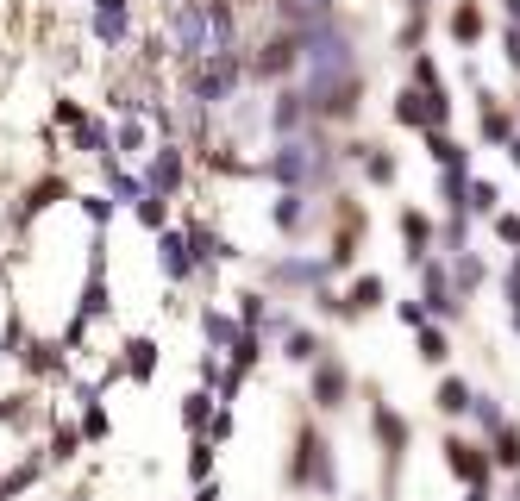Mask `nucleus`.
Here are the masks:
<instances>
[{"label": "nucleus", "mask_w": 520, "mask_h": 501, "mask_svg": "<svg viewBox=\"0 0 520 501\" xmlns=\"http://www.w3.org/2000/svg\"><path fill=\"white\" fill-rule=\"evenodd\" d=\"M264 170L282 182V188H320V182H333V145H326V132L320 126H307V132H295V138H276V151H270V163Z\"/></svg>", "instance_id": "nucleus-1"}, {"label": "nucleus", "mask_w": 520, "mask_h": 501, "mask_svg": "<svg viewBox=\"0 0 520 501\" xmlns=\"http://www.w3.org/2000/svg\"><path fill=\"white\" fill-rule=\"evenodd\" d=\"M245 69L251 63L239 51H220V57H207V63H188V107H226L232 94H239Z\"/></svg>", "instance_id": "nucleus-2"}, {"label": "nucleus", "mask_w": 520, "mask_h": 501, "mask_svg": "<svg viewBox=\"0 0 520 501\" xmlns=\"http://www.w3.org/2000/svg\"><path fill=\"white\" fill-rule=\"evenodd\" d=\"M170 51L182 63L214 57V26H207V0H170Z\"/></svg>", "instance_id": "nucleus-3"}, {"label": "nucleus", "mask_w": 520, "mask_h": 501, "mask_svg": "<svg viewBox=\"0 0 520 501\" xmlns=\"http://www.w3.org/2000/svg\"><path fill=\"white\" fill-rule=\"evenodd\" d=\"M301 451L289 458V483L295 489H320V495H333L339 489V476H333V458H326V439H320V426H301Z\"/></svg>", "instance_id": "nucleus-4"}, {"label": "nucleus", "mask_w": 520, "mask_h": 501, "mask_svg": "<svg viewBox=\"0 0 520 501\" xmlns=\"http://www.w3.org/2000/svg\"><path fill=\"white\" fill-rule=\"evenodd\" d=\"M458 295H464V289H458V276L427 257V264H420V301H427V314H433V320H458V314H464V301H458Z\"/></svg>", "instance_id": "nucleus-5"}, {"label": "nucleus", "mask_w": 520, "mask_h": 501, "mask_svg": "<svg viewBox=\"0 0 520 501\" xmlns=\"http://www.w3.org/2000/svg\"><path fill=\"white\" fill-rule=\"evenodd\" d=\"M307 119H314V101H307V88H276V94H270V138H295V132H307Z\"/></svg>", "instance_id": "nucleus-6"}, {"label": "nucleus", "mask_w": 520, "mask_h": 501, "mask_svg": "<svg viewBox=\"0 0 520 501\" xmlns=\"http://www.w3.org/2000/svg\"><path fill=\"white\" fill-rule=\"evenodd\" d=\"M326 276H333V257H276L270 264V282L282 289H326Z\"/></svg>", "instance_id": "nucleus-7"}, {"label": "nucleus", "mask_w": 520, "mask_h": 501, "mask_svg": "<svg viewBox=\"0 0 520 501\" xmlns=\"http://www.w3.org/2000/svg\"><path fill=\"white\" fill-rule=\"evenodd\" d=\"M157 264H163V276H170V282L201 276V257H195V245H188V232H182V226L157 232Z\"/></svg>", "instance_id": "nucleus-8"}, {"label": "nucleus", "mask_w": 520, "mask_h": 501, "mask_svg": "<svg viewBox=\"0 0 520 501\" xmlns=\"http://www.w3.org/2000/svg\"><path fill=\"white\" fill-rule=\"evenodd\" d=\"M370 433H376V445L389 451V483H395V470H401V451H408V420H401L389 401H376L370 408Z\"/></svg>", "instance_id": "nucleus-9"}, {"label": "nucleus", "mask_w": 520, "mask_h": 501, "mask_svg": "<svg viewBox=\"0 0 520 501\" xmlns=\"http://www.w3.org/2000/svg\"><path fill=\"white\" fill-rule=\"evenodd\" d=\"M439 451H445V464H452V476H458V483H470V489H477V483H489V470H495V458H489V451H477L470 439H445Z\"/></svg>", "instance_id": "nucleus-10"}, {"label": "nucleus", "mask_w": 520, "mask_h": 501, "mask_svg": "<svg viewBox=\"0 0 520 501\" xmlns=\"http://www.w3.org/2000/svg\"><path fill=\"white\" fill-rule=\"evenodd\" d=\"M145 182L157 188V195H176V188L188 182V163H182V151H176V145H157V151L145 157Z\"/></svg>", "instance_id": "nucleus-11"}, {"label": "nucleus", "mask_w": 520, "mask_h": 501, "mask_svg": "<svg viewBox=\"0 0 520 501\" xmlns=\"http://www.w3.org/2000/svg\"><path fill=\"white\" fill-rule=\"evenodd\" d=\"M345 395H351L345 364H339V357H320V364H314V408H339Z\"/></svg>", "instance_id": "nucleus-12"}, {"label": "nucleus", "mask_w": 520, "mask_h": 501, "mask_svg": "<svg viewBox=\"0 0 520 501\" xmlns=\"http://www.w3.org/2000/svg\"><path fill=\"white\" fill-rule=\"evenodd\" d=\"M477 119H483V138H489V145H514V113L502 107V101H495V94L489 88H477Z\"/></svg>", "instance_id": "nucleus-13"}, {"label": "nucleus", "mask_w": 520, "mask_h": 501, "mask_svg": "<svg viewBox=\"0 0 520 501\" xmlns=\"http://www.w3.org/2000/svg\"><path fill=\"white\" fill-rule=\"evenodd\" d=\"M276 13H282L289 32H307V26H320V19H339V0H276Z\"/></svg>", "instance_id": "nucleus-14"}, {"label": "nucleus", "mask_w": 520, "mask_h": 501, "mask_svg": "<svg viewBox=\"0 0 520 501\" xmlns=\"http://www.w3.org/2000/svg\"><path fill=\"white\" fill-rule=\"evenodd\" d=\"M295 63H301V38H295V32H282V38L264 44V57H257L251 69H257V76H282V69H295Z\"/></svg>", "instance_id": "nucleus-15"}, {"label": "nucleus", "mask_w": 520, "mask_h": 501, "mask_svg": "<svg viewBox=\"0 0 520 501\" xmlns=\"http://www.w3.org/2000/svg\"><path fill=\"white\" fill-rule=\"evenodd\" d=\"M370 307H383V276H358L345 289V301H339V320H358V314H370Z\"/></svg>", "instance_id": "nucleus-16"}, {"label": "nucleus", "mask_w": 520, "mask_h": 501, "mask_svg": "<svg viewBox=\"0 0 520 501\" xmlns=\"http://www.w3.org/2000/svg\"><path fill=\"white\" fill-rule=\"evenodd\" d=\"M126 7L132 0H94V38L101 44H126Z\"/></svg>", "instance_id": "nucleus-17"}, {"label": "nucleus", "mask_w": 520, "mask_h": 501, "mask_svg": "<svg viewBox=\"0 0 520 501\" xmlns=\"http://www.w3.org/2000/svg\"><path fill=\"white\" fill-rule=\"evenodd\" d=\"M207 26H214V57L239 51V13H232V0H207Z\"/></svg>", "instance_id": "nucleus-18"}, {"label": "nucleus", "mask_w": 520, "mask_h": 501, "mask_svg": "<svg viewBox=\"0 0 520 501\" xmlns=\"http://www.w3.org/2000/svg\"><path fill=\"white\" fill-rule=\"evenodd\" d=\"M282 357H289V364H307V370H314L320 364V332L314 326H289V332H282Z\"/></svg>", "instance_id": "nucleus-19"}, {"label": "nucleus", "mask_w": 520, "mask_h": 501, "mask_svg": "<svg viewBox=\"0 0 520 501\" xmlns=\"http://www.w3.org/2000/svg\"><path fill=\"white\" fill-rule=\"evenodd\" d=\"M120 370L132 376V383H151V376H157V339H126Z\"/></svg>", "instance_id": "nucleus-20"}, {"label": "nucleus", "mask_w": 520, "mask_h": 501, "mask_svg": "<svg viewBox=\"0 0 520 501\" xmlns=\"http://www.w3.org/2000/svg\"><path fill=\"white\" fill-rule=\"evenodd\" d=\"M214 414H220V395H214V389L182 395V426H188V433H207V426H214Z\"/></svg>", "instance_id": "nucleus-21"}, {"label": "nucleus", "mask_w": 520, "mask_h": 501, "mask_svg": "<svg viewBox=\"0 0 520 501\" xmlns=\"http://www.w3.org/2000/svg\"><path fill=\"white\" fill-rule=\"evenodd\" d=\"M270 220H276V232H301L307 226V195H301V188H282L276 207H270Z\"/></svg>", "instance_id": "nucleus-22"}, {"label": "nucleus", "mask_w": 520, "mask_h": 501, "mask_svg": "<svg viewBox=\"0 0 520 501\" xmlns=\"http://www.w3.org/2000/svg\"><path fill=\"white\" fill-rule=\"evenodd\" d=\"M76 401H82V439L101 445V439L113 433V420H107V408H101V389H82Z\"/></svg>", "instance_id": "nucleus-23"}, {"label": "nucleus", "mask_w": 520, "mask_h": 501, "mask_svg": "<svg viewBox=\"0 0 520 501\" xmlns=\"http://www.w3.org/2000/svg\"><path fill=\"white\" fill-rule=\"evenodd\" d=\"M477 408V389L464 376H439V414H470Z\"/></svg>", "instance_id": "nucleus-24"}, {"label": "nucleus", "mask_w": 520, "mask_h": 501, "mask_svg": "<svg viewBox=\"0 0 520 501\" xmlns=\"http://www.w3.org/2000/svg\"><path fill=\"white\" fill-rule=\"evenodd\" d=\"M427 151H433V163H439V170H470V151L458 145L452 132H427Z\"/></svg>", "instance_id": "nucleus-25"}, {"label": "nucleus", "mask_w": 520, "mask_h": 501, "mask_svg": "<svg viewBox=\"0 0 520 501\" xmlns=\"http://www.w3.org/2000/svg\"><path fill=\"white\" fill-rule=\"evenodd\" d=\"M214 451H220V439L195 433V445H188V476H195V489H201V483H214Z\"/></svg>", "instance_id": "nucleus-26"}, {"label": "nucleus", "mask_w": 520, "mask_h": 501, "mask_svg": "<svg viewBox=\"0 0 520 501\" xmlns=\"http://www.w3.org/2000/svg\"><path fill=\"white\" fill-rule=\"evenodd\" d=\"M401 238L414 245V264H427V245H433V226H427V213H401Z\"/></svg>", "instance_id": "nucleus-27"}, {"label": "nucleus", "mask_w": 520, "mask_h": 501, "mask_svg": "<svg viewBox=\"0 0 520 501\" xmlns=\"http://www.w3.org/2000/svg\"><path fill=\"white\" fill-rule=\"evenodd\" d=\"M395 119H401V126H414V132H427V94H420V88H401V94H395Z\"/></svg>", "instance_id": "nucleus-28"}, {"label": "nucleus", "mask_w": 520, "mask_h": 501, "mask_svg": "<svg viewBox=\"0 0 520 501\" xmlns=\"http://www.w3.org/2000/svg\"><path fill=\"white\" fill-rule=\"evenodd\" d=\"M201 332H207V345L232 351V339H239L245 326H232V314H220V307H207V314H201Z\"/></svg>", "instance_id": "nucleus-29"}, {"label": "nucleus", "mask_w": 520, "mask_h": 501, "mask_svg": "<svg viewBox=\"0 0 520 501\" xmlns=\"http://www.w3.org/2000/svg\"><path fill=\"white\" fill-rule=\"evenodd\" d=\"M489 458H495V470H514V476H520V426H514V420L495 433V451H489Z\"/></svg>", "instance_id": "nucleus-30"}, {"label": "nucleus", "mask_w": 520, "mask_h": 501, "mask_svg": "<svg viewBox=\"0 0 520 501\" xmlns=\"http://www.w3.org/2000/svg\"><path fill=\"white\" fill-rule=\"evenodd\" d=\"M452 38H458V44H477V38H483V13H477V0H464V7L452 13Z\"/></svg>", "instance_id": "nucleus-31"}, {"label": "nucleus", "mask_w": 520, "mask_h": 501, "mask_svg": "<svg viewBox=\"0 0 520 501\" xmlns=\"http://www.w3.org/2000/svg\"><path fill=\"white\" fill-rule=\"evenodd\" d=\"M257 351H264V339H257V332L245 326L239 339H232V364L226 370H239V376H251V364H257Z\"/></svg>", "instance_id": "nucleus-32"}, {"label": "nucleus", "mask_w": 520, "mask_h": 501, "mask_svg": "<svg viewBox=\"0 0 520 501\" xmlns=\"http://www.w3.org/2000/svg\"><path fill=\"white\" fill-rule=\"evenodd\" d=\"M414 345H420V357H427V364H445V357H452V345H445V326H420Z\"/></svg>", "instance_id": "nucleus-33"}, {"label": "nucleus", "mask_w": 520, "mask_h": 501, "mask_svg": "<svg viewBox=\"0 0 520 501\" xmlns=\"http://www.w3.org/2000/svg\"><path fill=\"white\" fill-rule=\"evenodd\" d=\"M239 320L251 326V332H264L276 314H270V295H239Z\"/></svg>", "instance_id": "nucleus-34"}, {"label": "nucleus", "mask_w": 520, "mask_h": 501, "mask_svg": "<svg viewBox=\"0 0 520 501\" xmlns=\"http://www.w3.org/2000/svg\"><path fill=\"white\" fill-rule=\"evenodd\" d=\"M63 351H69V345H26V370H38V376L63 370Z\"/></svg>", "instance_id": "nucleus-35"}, {"label": "nucleus", "mask_w": 520, "mask_h": 501, "mask_svg": "<svg viewBox=\"0 0 520 501\" xmlns=\"http://www.w3.org/2000/svg\"><path fill=\"white\" fill-rule=\"evenodd\" d=\"M163 201H170V195H157V188H145V201H138L132 213H138V220H145V226H157V232H170V226H163V220H170V207H163Z\"/></svg>", "instance_id": "nucleus-36"}, {"label": "nucleus", "mask_w": 520, "mask_h": 501, "mask_svg": "<svg viewBox=\"0 0 520 501\" xmlns=\"http://www.w3.org/2000/svg\"><path fill=\"white\" fill-rule=\"evenodd\" d=\"M452 276H458V289H464V295H470V289H483V257L458 251V257H452Z\"/></svg>", "instance_id": "nucleus-37"}, {"label": "nucleus", "mask_w": 520, "mask_h": 501, "mask_svg": "<svg viewBox=\"0 0 520 501\" xmlns=\"http://www.w3.org/2000/svg\"><path fill=\"white\" fill-rule=\"evenodd\" d=\"M470 414H477V426H483L489 439H495V433H502V426H508V414H502V401H495V395H477V408H470Z\"/></svg>", "instance_id": "nucleus-38"}, {"label": "nucleus", "mask_w": 520, "mask_h": 501, "mask_svg": "<svg viewBox=\"0 0 520 501\" xmlns=\"http://www.w3.org/2000/svg\"><path fill=\"white\" fill-rule=\"evenodd\" d=\"M57 195H63V182H57V176H51V182H38L32 195H26V207H19V220H32V213H44V207H51Z\"/></svg>", "instance_id": "nucleus-39"}, {"label": "nucleus", "mask_w": 520, "mask_h": 501, "mask_svg": "<svg viewBox=\"0 0 520 501\" xmlns=\"http://www.w3.org/2000/svg\"><path fill=\"white\" fill-rule=\"evenodd\" d=\"M113 145H120V157H151V151H145V126H132V119L113 132Z\"/></svg>", "instance_id": "nucleus-40"}, {"label": "nucleus", "mask_w": 520, "mask_h": 501, "mask_svg": "<svg viewBox=\"0 0 520 501\" xmlns=\"http://www.w3.org/2000/svg\"><path fill=\"white\" fill-rule=\"evenodd\" d=\"M445 245H452V257L470 251V220H464V213H445Z\"/></svg>", "instance_id": "nucleus-41"}, {"label": "nucleus", "mask_w": 520, "mask_h": 501, "mask_svg": "<svg viewBox=\"0 0 520 501\" xmlns=\"http://www.w3.org/2000/svg\"><path fill=\"white\" fill-rule=\"evenodd\" d=\"M395 320H401V326H414V332H420V326H433L427 301H395Z\"/></svg>", "instance_id": "nucleus-42"}, {"label": "nucleus", "mask_w": 520, "mask_h": 501, "mask_svg": "<svg viewBox=\"0 0 520 501\" xmlns=\"http://www.w3.org/2000/svg\"><path fill=\"white\" fill-rule=\"evenodd\" d=\"M495 201H502L495 182H470V213H495Z\"/></svg>", "instance_id": "nucleus-43"}, {"label": "nucleus", "mask_w": 520, "mask_h": 501, "mask_svg": "<svg viewBox=\"0 0 520 501\" xmlns=\"http://www.w3.org/2000/svg\"><path fill=\"white\" fill-rule=\"evenodd\" d=\"M414 88H445V76H439V63H433L427 51H420V57H414Z\"/></svg>", "instance_id": "nucleus-44"}, {"label": "nucleus", "mask_w": 520, "mask_h": 501, "mask_svg": "<svg viewBox=\"0 0 520 501\" xmlns=\"http://www.w3.org/2000/svg\"><path fill=\"white\" fill-rule=\"evenodd\" d=\"M38 470H44L38 458H26V464H19V470H7V495H19V489H32V483H38Z\"/></svg>", "instance_id": "nucleus-45"}, {"label": "nucleus", "mask_w": 520, "mask_h": 501, "mask_svg": "<svg viewBox=\"0 0 520 501\" xmlns=\"http://www.w3.org/2000/svg\"><path fill=\"white\" fill-rule=\"evenodd\" d=\"M82 213H88V220L107 232V213H113V201H107V195H82Z\"/></svg>", "instance_id": "nucleus-46"}, {"label": "nucleus", "mask_w": 520, "mask_h": 501, "mask_svg": "<svg viewBox=\"0 0 520 501\" xmlns=\"http://www.w3.org/2000/svg\"><path fill=\"white\" fill-rule=\"evenodd\" d=\"M495 238H502V245H520V213H495Z\"/></svg>", "instance_id": "nucleus-47"}, {"label": "nucleus", "mask_w": 520, "mask_h": 501, "mask_svg": "<svg viewBox=\"0 0 520 501\" xmlns=\"http://www.w3.org/2000/svg\"><path fill=\"white\" fill-rule=\"evenodd\" d=\"M207 439H232V408L220 401V414H214V426H207Z\"/></svg>", "instance_id": "nucleus-48"}, {"label": "nucleus", "mask_w": 520, "mask_h": 501, "mask_svg": "<svg viewBox=\"0 0 520 501\" xmlns=\"http://www.w3.org/2000/svg\"><path fill=\"white\" fill-rule=\"evenodd\" d=\"M508 63L520 69V19H514V26H508Z\"/></svg>", "instance_id": "nucleus-49"}, {"label": "nucleus", "mask_w": 520, "mask_h": 501, "mask_svg": "<svg viewBox=\"0 0 520 501\" xmlns=\"http://www.w3.org/2000/svg\"><path fill=\"white\" fill-rule=\"evenodd\" d=\"M464 501H495V483H477V489H470Z\"/></svg>", "instance_id": "nucleus-50"}, {"label": "nucleus", "mask_w": 520, "mask_h": 501, "mask_svg": "<svg viewBox=\"0 0 520 501\" xmlns=\"http://www.w3.org/2000/svg\"><path fill=\"white\" fill-rule=\"evenodd\" d=\"M195 501H220V483H201V489H195Z\"/></svg>", "instance_id": "nucleus-51"}, {"label": "nucleus", "mask_w": 520, "mask_h": 501, "mask_svg": "<svg viewBox=\"0 0 520 501\" xmlns=\"http://www.w3.org/2000/svg\"><path fill=\"white\" fill-rule=\"evenodd\" d=\"M502 7H508V26H514V19H520V0H502Z\"/></svg>", "instance_id": "nucleus-52"}, {"label": "nucleus", "mask_w": 520, "mask_h": 501, "mask_svg": "<svg viewBox=\"0 0 520 501\" xmlns=\"http://www.w3.org/2000/svg\"><path fill=\"white\" fill-rule=\"evenodd\" d=\"M508 157H514V163H520V138H514V145H508Z\"/></svg>", "instance_id": "nucleus-53"}, {"label": "nucleus", "mask_w": 520, "mask_h": 501, "mask_svg": "<svg viewBox=\"0 0 520 501\" xmlns=\"http://www.w3.org/2000/svg\"><path fill=\"white\" fill-rule=\"evenodd\" d=\"M408 7H414V13H427V0H408Z\"/></svg>", "instance_id": "nucleus-54"}, {"label": "nucleus", "mask_w": 520, "mask_h": 501, "mask_svg": "<svg viewBox=\"0 0 520 501\" xmlns=\"http://www.w3.org/2000/svg\"><path fill=\"white\" fill-rule=\"evenodd\" d=\"M508 270H514V276H520V251H514V264H508Z\"/></svg>", "instance_id": "nucleus-55"}, {"label": "nucleus", "mask_w": 520, "mask_h": 501, "mask_svg": "<svg viewBox=\"0 0 520 501\" xmlns=\"http://www.w3.org/2000/svg\"><path fill=\"white\" fill-rule=\"evenodd\" d=\"M508 495H514V501H520V476H514V489H508Z\"/></svg>", "instance_id": "nucleus-56"}, {"label": "nucleus", "mask_w": 520, "mask_h": 501, "mask_svg": "<svg viewBox=\"0 0 520 501\" xmlns=\"http://www.w3.org/2000/svg\"><path fill=\"white\" fill-rule=\"evenodd\" d=\"M514 332H520V307H514Z\"/></svg>", "instance_id": "nucleus-57"}, {"label": "nucleus", "mask_w": 520, "mask_h": 501, "mask_svg": "<svg viewBox=\"0 0 520 501\" xmlns=\"http://www.w3.org/2000/svg\"><path fill=\"white\" fill-rule=\"evenodd\" d=\"M69 501H88V495H69Z\"/></svg>", "instance_id": "nucleus-58"}]
</instances>
